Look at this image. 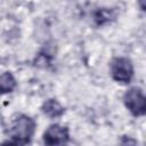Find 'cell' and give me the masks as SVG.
<instances>
[{"label": "cell", "instance_id": "obj_4", "mask_svg": "<svg viewBox=\"0 0 146 146\" xmlns=\"http://www.w3.org/2000/svg\"><path fill=\"white\" fill-rule=\"evenodd\" d=\"M68 139V129L60 124L50 125L43 133V143L46 146H65Z\"/></svg>", "mask_w": 146, "mask_h": 146}, {"label": "cell", "instance_id": "obj_5", "mask_svg": "<svg viewBox=\"0 0 146 146\" xmlns=\"http://www.w3.org/2000/svg\"><path fill=\"white\" fill-rule=\"evenodd\" d=\"M42 112L49 117H58L64 113V107L56 99H49L43 103Z\"/></svg>", "mask_w": 146, "mask_h": 146}, {"label": "cell", "instance_id": "obj_9", "mask_svg": "<svg viewBox=\"0 0 146 146\" xmlns=\"http://www.w3.org/2000/svg\"><path fill=\"white\" fill-rule=\"evenodd\" d=\"M0 146H24V144L17 141V140H14V139H10V140H6L3 141Z\"/></svg>", "mask_w": 146, "mask_h": 146}, {"label": "cell", "instance_id": "obj_7", "mask_svg": "<svg viewBox=\"0 0 146 146\" xmlns=\"http://www.w3.org/2000/svg\"><path fill=\"white\" fill-rule=\"evenodd\" d=\"M111 17H112V16H111V11L108 13V11L105 10V9H100V10L97 11V14H96V16H95V19L97 21L98 24H103V23H105V22H108Z\"/></svg>", "mask_w": 146, "mask_h": 146}, {"label": "cell", "instance_id": "obj_8", "mask_svg": "<svg viewBox=\"0 0 146 146\" xmlns=\"http://www.w3.org/2000/svg\"><path fill=\"white\" fill-rule=\"evenodd\" d=\"M120 146H138V143L133 138L129 136H124L120 141Z\"/></svg>", "mask_w": 146, "mask_h": 146}, {"label": "cell", "instance_id": "obj_2", "mask_svg": "<svg viewBox=\"0 0 146 146\" xmlns=\"http://www.w3.org/2000/svg\"><path fill=\"white\" fill-rule=\"evenodd\" d=\"M124 105L135 116H141L146 111V98L140 88H131L123 96Z\"/></svg>", "mask_w": 146, "mask_h": 146}, {"label": "cell", "instance_id": "obj_1", "mask_svg": "<svg viewBox=\"0 0 146 146\" xmlns=\"http://www.w3.org/2000/svg\"><path fill=\"white\" fill-rule=\"evenodd\" d=\"M34 129H35V122L30 116L22 115L14 121L10 128L11 139L17 140L25 145L31 140L34 133Z\"/></svg>", "mask_w": 146, "mask_h": 146}, {"label": "cell", "instance_id": "obj_6", "mask_svg": "<svg viewBox=\"0 0 146 146\" xmlns=\"http://www.w3.org/2000/svg\"><path fill=\"white\" fill-rule=\"evenodd\" d=\"M16 87V80L11 73L5 72L0 74V94H7L14 90Z\"/></svg>", "mask_w": 146, "mask_h": 146}, {"label": "cell", "instance_id": "obj_3", "mask_svg": "<svg viewBox=\"0 0 146 146\" xmlns=\"http://www.w3.org/2000/svg\"><path fill=\"white\" fill-rule=\"evenodd\" d=\"M112 78L120 83L130 82L133 75V66L130 59L125 57H117L111 64Z\"/></svg>", "mask_w": 146, "mask_h": 146}]
</instances>
